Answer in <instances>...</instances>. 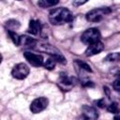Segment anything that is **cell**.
I'll return each instance as SVG.
<instances>
[{"label":"cell","instance_id":"8","mask_svg":"<svg viewBox=\"0 0 120 120\" xmlns=\"http://www.w3.org/2000/svg\"><path fill=\"white\" fill-rule=\"evenodd\" d=\"M103 49H104L103 43L100 40H98V41H96L94 43L89 44L85 50L84 54L86 56H93V55H96V54L99 53L100 52H102Z\"/></svg>","mask_w":120,"mask_h":120},{"label":"cell","instance_id":"15","mask_svg":"<svg viewBox=\"0 0 120 120\" xmlns=\"http://www.w3.org/2000/svg\"><path fill=\"white\" fill-rule=\"evenodd\" d=\"M56 63H57L56 60L52 56V57H50L49 59H47V60L44 62L43 67H44L46 69H48V70H52V69L55 68Z\"/></svg>","mask_w":120,"mask_h":120},{"label":"cell","instance_id":"12","mask_svg":"<svg viewBox=\"0 0 120 120\" xmlns=\"http://www.w3.org/2000/svg\"><path fill=\"white\" fill-rule=\"evenodd\" d=\"M58 2L59 0H38V5L41 8H51L57 5Z\"/></svg>","mask_w":120,"mask_h":120},{"label":"cell","instance_id":"17","mask_svg":"<svg viewBox=\"0 0 120 120\" xmlns=\"http://www.w3.org/2000/svg\"><path fill=\"white\" fill-rule=\"evenodd\" d=\"M120 59V52H112L106 56L105 60L108 62H115Z\"/></svg>","mask_w":120,"mask_h":120},{"label":"cell","instance_id":"14","mask_svg":"<svg viewBox=\"0 0 120 120\" xmlns=\"http://www.w3.org/2000/svg\"><path fill=\"white\" fill-rule=\"evenodd\" d=\"M8 34L10 38V39L12 40V42L16 45V46H20V41H21V37L15 32V31H11V30H8Z\"/></svg>","mask_w":120,"mask_h":120},{"label":"cell","instance_id":"18","mask_svg":"<svg viewBox=\"0 0 120 120\" xmlns=\"http://www.w3.org/2000/svg\"><path fill=\"white\" fill-rule=\"evenodd\" d=\"M7 26H8V30L14 31L20 26V24H19V22L15 20H9L8 22H7Z\"/></svg>","mask_w":120,"mask_h":120},{"label":"cell","instance_id":"1","mask_svg":"<svg viewBox=\"0 0 120 120\" xmlns=\"http://www.w3.org/2000/svg\"><path fill=\"white\" fill-rule=\"evenodd\" d=\"M72 20L71 12L66 8H56L50 11L49 21L53 25H62Z\"/></svg>","mask_w":120,"mask_h":120},{"label":"cell","instance_id":"11","mask_svg":"<svg viewBox=\"0 0 120 120\" xmlns=\"http://www.w3.org/2000/svg\"><path fill=\"white\" fill-rule=\"evenodd\" d=\"M37 41L32 38H29L27 36H21V41H20V45L25 46V47H33L34 45H36Z\"/></svg>","mask_w":120,"mask_h":120},{"label":"cell","instance_id":"5","mask_svg":"<svg viewBox=\"0 0 120 120\" xmlns=\"http://www.w3.org/2000/svg\"><path fill=\"white\" fill-rule=\"evenodd\" d=\"M48 104H49V100L47 98L44 97L38 98L32 101L30 105V111L33 113H39L40 112H42L47 108Z\"/></svg>","mask_w":120,"mask_h":120},{"label":"cell","instance_id":"10","mask_svg":"<svg viewBox=\"0 0 120 120\" xmlns=\"http://www.w3.org/2000/svg\"><path fill=\"white\" fill-rule=\"evenodd\" d=\"M28 32L32 35H38L41 32V23L38 20H30L28 24Z\"/></svg>","mask_w":120,"mask_h":120},{"label":"cell","instance_id":"6","mask_svg":"<svg viewBox=\"0 0 120 120\" xmlns=\"http://www.w3.org/2000/svg\"><path fill=\"white\" fill-rule=\"evenodd\" d=\"M23 56L27 60V62L30 65H32L33 67L38 68V67L43 66V64H44L43 56L38 54V53H34V52H24Z\"/></svg>","mask_w":120,"mask_h":120},{"label":"cell","instance_id":"20","mask_svg":"<svg viewBox=\"0 0 120 120\" xmlns=\"http://www.w3.org/2000/svg\"><path fill=\"white\" fill-rule=\"evenodd\" d=\"M95 103L97 104V106L100 107V108H105L106 107V101L104 99H98V100H96Z\"/></svg>","mask_w":120,"mask_h":120},{"label":"cell","instance_id":"7","mask_svg":"<svg viewBox=\"0 0 120 120\" xmlns=\"http://www.w3.org/2000/svg\"><path fill=\"white\" fill-rule=\"evenodd\" d=\"M76 80L75 78L68 75H61L60 81L58 82V86L63 91H70L71 88L75 85Z\"/></svg>","mask_w":120,"mask_h":120},{"label":"cell","instance_id":"21","mask_svg":"<svg viewBox=\"0 0 120 120\" xmlns=\"http://www.w3.org/2000/svg\"><path fill=\"white\" fill-rule=\"evenodd\" d=\"M88 0H73L72 2V5L75 6V7H79V6H82V4L86 3Z\"/></svg>","mask_w":120,"mask_h":120},{"label":"cell","instance_id":"13","mask_svg":"<svg viewBox=\"0 0 120 120\" xmlns=\"http://www.w3.org/2000/svg\"><path fill=\"white\" fill-rule=\"evenodd\" d=\"M74 65L77 67V68L82 70V71H85V72H92V69L90 68V66L81 60H76L74 62Z\"/></svg>","mask_w":120,"mask_h":120},{"label":"cell","instance_id":"16","mask_svg":"<svg viewBox=\"0 0 120 120\" xmlns=\"http://www.w3.org/2000/svg\"><path fill=\"white\" fill-rule=\"evenodd\" d=\"M107 110L112 112V113H119L120 112V108L116 102H112L107 106Z\"/></svg>","mask_w":120,"mask_h":120},{"label":"cell","instance_id":"3","mask_svg":"<svg viewBox=\"0 0 120 120\" xmlns=\"http://www.w3.org/2000/svg\"><path fill=\"white\" fill-rule=\"evenodd\" d=\"M100 38H101V34L98 28H89L82 34L81 40L83 44L89 45L91 43L100 40Z\"/></svg>","mask_w":120,"mask_h":120},{"label":"cell","instance_id":"9","mask_svg":"<svg viewBox=\"0 0 120 120\" xmlns=\"http://www.w3.org/2000/svg\"><path fill=\"white\" fill-rule=\"evenodd\" d=\"M82 113L86 119H97L98 117V111L94 107L88 105H83L82 107Z\"/></svg>","mask_w":120,"mask_h":120},{"label":"cell","instance_id":"4","mask_svg":"<svg viewBox=\"0 0 120 120\" xmlns=\"http://www.w3.org/2000/svg\"><path fill=\"white\" fill-rule=\"evenodd\" d=\"M30 72L28 66L24 63H19L15 65L11 70V75L13 78L17 80H23L25 79Z\"/></svg>","mask_w":120,"mask_h":120},{"label":"cell","instance_id":"2","mask_svg":"<svg viewBox=\"0 0 120 120\" xmlns=\"http://www.w3.org/2000/svg\"><path fill=\"white\" fill-rule=\"evenodd\" d=\"M111 8H107V7H103V8H94L90 11H88L86 13V20L88 22H99L101 21L106 15L110 14L111 13Z\"/></svg>","mask_w":120,"mask_h":120},{"label":"cell","instance_id":"19","mask_svg":"<svg viewBox=\"0 0 120 120\" xmlns=\"http://www.w3.org/2000/svg\"><path fill=\"white\" fill-rule=\"evenodd\" d=\"M112 87L115 91H118L120 92V77L118 79H116L114 82H113V84H112Z\"/></svg>","mask_w":120,"mask_h":120}]
</instances>
